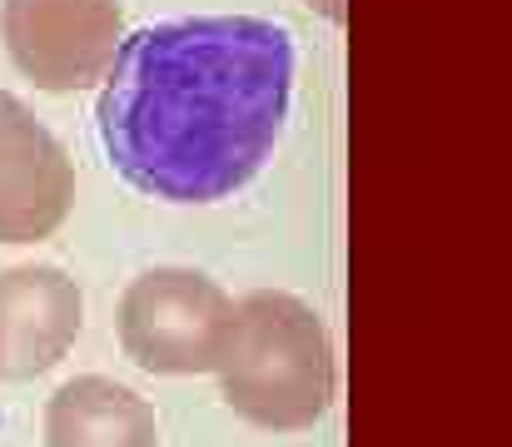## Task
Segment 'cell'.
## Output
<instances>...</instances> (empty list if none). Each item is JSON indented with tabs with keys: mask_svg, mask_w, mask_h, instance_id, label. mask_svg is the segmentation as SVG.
Masks as SVG:
<instances>
[{
	"mask_svg": "<svg viewBox=\"0 0 512 447\" xmlns=\"http://www.w3.org/2000/svg\"><path fill=\"white\" fill-rule=\"evenodd\" d=\"M0 40L10 65L30 85L50 95H75L105 80L125 40V5L120 0H0Z\"/></svg>",
	"mask_w": 512,
	"mask_h": 447,
	"instance_id": "4",
	"label": "cell"
},
{
	"mask_svg": "<svg viewBox=\"0 0 512 447\" xmlns=\"http://www.w3.org/2000/svg\"><path fill=\"white\" fill-rule=\"evenodd\" d=\"M75 204V164L65 145L0 90V244L50 239Z\"/></svg>",
	"mask_w": 512,
	"mask_h": 447,
	"instance_id": "5",
	"label": "cell"
},
{
	"mask_svg": "<svg viewBox=\"0 0 512 447\" xmlns=\"http://www.w3.org/2000/svg\"><path fill=\"white\" fill-rule=\"evenodd\" d=\"M45 447H160V423L135 388L85 373L50 393Z\"/></svg>",
	"mask_w": 512,
	"mask_h": 447,
	"instance_id": "7",
	"label": "cell"
},
{
	"mask_svg": "<svg viewBox=\"0 0 512 447\" xmlns=\"http://www.w3.org/2000/svg\"><path fill=\"white\" fill-rule=\"evenodd\" d=\"M85 298L55 264H15L0 274V383L45 378L80 338Z\"/></svg>",
	"mask_w": 512,
	"mask_h": 447,
	"instance_id": "6",
	"label": "cell"
},
{
	"mask_svg": "<svg viewBox=\"0 0 512 447\" xmlns=\"http://www.w3.org/2000/svg\"><path fill=\"white\" fill-rule=\"evenodd\" d=\"M234 298L199 269H145L125 284L115 308L120 348L135 368L160 378L214 373L229 338Z\"/></svg>",
	"mask_w": 512,
	"mask_h": 447,
	"instance_id": "3",
	"label": "cell"
},
{
	"mask_svg": "<svg viewBox=\"0 0 512 447\" xmlns=\"http://www.w3.org/2000/svg\"><path fill=\"white\" fill-rule=\"evenodd\" d=\"M214 373L224 403L264 433L314 428L339 393L324 318L284 289H254L234 303Z\"/></svg>",
	"mask_w": 512,
	"mask_h": 447,
	"instance_id": "2",
	"label": "cell"
},
{
	"mask_svg": "<svg viewBox=\"0 0 512 447\" xmlns=\"http://www.w3.org/2000/svg\"><path fill=\"white\" fill-rule=\"evenodd\" d=\"M319 15H329V20H343V0H309Z\"/></svg>",
	"mask_w": 512,
	"mask_h": 447,
	"instance_id": "8",
	"label": "cell"
},
{
	"mask_svg": "<svg viewBox=\"0 0 512 447\" xmlns=\"http://www.w3.org/2000/svg\"><path fill=\"white\" fill-rule=\"evenodd\" d=\"M294 35L264 15H184L120 40L95 105L115 174L165 204L239 194L279 145Z\"/></svg>",
	"mask_w": 512,
	"mask_h": 447,
	"instance_id": "1",
	"label": "cell"
}]
</instances>
